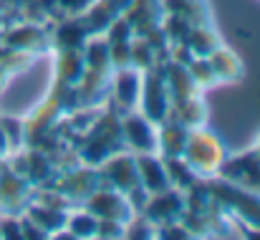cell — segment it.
Listing matches in <instances>:
<instances>
[{
  "label": "cell",
  "instance_id": "1",
  "mask_svg": "<svg viewBox=\"0 0 260 240\" xmlns=\"http://www.w3.org/2000/svg\"><path fill=\"white\" fill-rule=\"evenodd\" d=\"M212 190H217L212 195H217L222 202L233 205L243 220H248L250 225L260 228V192H250L245 187H235L233 182L230 185H212Z\"/></svg>",
  "mask_w": 260,
  "mask_h": 240
},
{
  "label": "cell",
  "instance_id": "2",
  "mask_svg": "<svg viewBox=\"0 0 260 240\" xmlns=\"http://www.w3.org/2000/svg\"><path fill=\"white\" fill-rule=\"evenodd\" d=\"M220 169L230 182H238L245 190H258L260 192V157L255 152L225 162V164H220Z\"/></svg>",
  "mask_w": 260,
  "mask_h": 240
},
{
  "label": "cell",
  "instance_id": "3",
  "mask_svg": "<svg viewBox=\"0 0 260 240\" xmlns=\"http://www.w3.org/2000/svg\"><path fill=\"white\" fill-rule=\"evenodd\" d=\"M184 210V197L179 195V190H162L154 192V197L149 200V205L144 207V218L152 223H172L177 213Z\"/></svg>",
  "mask_w": 260,
  "mask_h": 240
},
{
  "label": "cell",
  "instance_id": "4",
  "mask_svg": "<svg viewBox=\"0 0 260 240\" xmlns=\"http://www.w3.org/2000/svg\"><path fill=\"white\" fill-rule=\"evenodd\" d=\"M124 124H129L132 129H137V134L134 132H124V137L129 139V144L134 147V149H139V152H152L154 147H157V132H154V127H152V119H144V116H126V122Z\"/></svg>",
  "mask_w": 260,
  "mask_h": 240
},
{
  "label": "cell",
  "instance_id": "5",
  "mask_svg": "<svg viewBox=\"0 0 260 240\" xmlns=\"http://www.w3.org/2000/svg\"><path fill=\"white\" fill-rule=\"evenodd\" d=\"M139 96V76L134 69H121L116 74V99L124 106H132Z\"/></svg>",
  "mask_w": 260,
  "mask_h": 240
},
{
  "label": "cell",
  "instance_id": "6",
  "mask_svg": "<svg viewBox=\"0 0 260 240\" xmlns=\"http://www.w3.org/2000/svg\"><path fill=\"white\" fill-rule=\"evenodd\" d=\"M96 218L91 215V213H84V215H76L74 220H71V230L74 233H79V235H96Z\"/></svg>",
  "mask_w": 260,
  "mask_h": 240
}]
</instances>
